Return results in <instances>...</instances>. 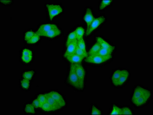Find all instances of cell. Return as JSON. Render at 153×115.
<instances>
[{
  "label": "cell",
  "mask_w": 153,
  "mask_h": 115,
  "mask_svg": "<svg viewBox=\"0 0 153 115\" xmlns=\"http://www.w3.org/2000/svg\"><path fill=\"white\" fill-rule=\"evenodd\" d=\"M152 97V91L142 85L135 86L130 96V102L135 109H141L150 104Z\"/></svg>",
  "instance_id": "1"
},
{
  "label": "cell",
  "mask_w": 153,
  "mask_h": 115,
  "mask_svg": "<svg viewBox=\"0 0 153 115\" xmlns=\"http://www.w3.org/2000/svg\"><path fill=\"white\" fill-rule=\"evenodd\" d=\"M68 79V83L74 89L76 90H82L79 80L76 73L74 64L71 65Z\"/></svg>",
  "instance_id": "2"
},
{
  "label": "cell",
  "mask_w": 153,
  "mask_h": 115,
  "mask_svg": "<svg viewBox=\"0 0 153 115\" xmlns=\"http://www.w3.org/2000/svg\"><path fill=\"white\" fill-rule=\"evenodd\" d=\"M131 76L130 70L127 69H124L123 74L113 86L117 89L123 88L129 82Z\"/></svg>",
  "instance_id": "3"
},
{
  "label": "cell",
  "mask_w": 153,
  "mask_h": 115,
  "mask_svg": "<svg viewBox=\"0 0 153 115\" xmlns=\"http://www.w3.org/2000/svg\"><path fill=\"white\" fill-rule=\"evenodd\" d=\"M85 61L88 63L99 65L105 63L110 60L111 59L102 57L99 55H88Z\"/></svg>",
  "instance_id": "4"
},
{
  "label": "cell",
  "mask_w": 153,
  "mask_h": 115,
  "mask_svg": "<svg viewBox=\"0 0 153 115\" xmlns=\"http://www.w3.org/2000/svg\"><path fill=\"white\" fill-rule=\"evenodd\" d=\"M75 70L78 77L79 80L82 87L84 89L85 85L86 72L84 67L80 63L74 64Z\"/></svg>",
  "instance_id": "5"
},
{
  "label": "cell",
  "mask_w": 153,
  "mask_h": 115,
  "mask_svg": "<svg viewBox=\"0 0 153 115\" xmlns=\"http://www.w3.org/2000/svg\"><path fill=\"white\" fill-rule=\"evenodd\" d=\"M47 8L51 20H52L53 17L63 12L62 8L59 5L48 4L47 5Z\"/></svg>",
  "instance_id": "6"
},
{
  "label": "cell",
  "mask_w": 153,
  "mask_h": 115,
  "mask_svg": "<svg viewBox=\"0 0 153 115\" xmlns=\"http://www.w3.org/2000/svg\"><path fill=\"white\" fill-rule=\"evenodd\" d=\"M105 21V18L104 17L100 16L95 18L90 26L87 30L86 33V35L88 36L91 34L94 31L96 30Z\"/></svg>",
  "instance_id": "7"
},
{
  "label": "cell",
  "mask_w": 153,
  "mask_h": 115,
  "mask_svg": "<svg viewBox=\"0 0 153 115\" xmlns=\"http://www.w3.org/2000/svg\"><path fill=\"white\" fill-rule=\"evenodd\" d=\"M124 69V68H117L114 69L112 73H111V78H110L112 86L115 85L119 77L121 76Z\"/></svg>",
  "instance_id": "8"
},
{
  "label": "cell",
  "mask_w": 153,
  "mask_h": 115,
  "mask_svg": "<svg viewBox=\"0 0 153 115\" xmlns=\"http://www.w3.org/2000/svg\"><path fill=\"white\" fill-rule=\"evenodd\" d=\"M57 28L56 25L53 24H45L41 25L36 33L39 35L41 36L42 35L49 32L52 29Z\"/></svg>",
  "instance_id": "9"
},
{
  "label": "cell",
  "mask_w": 153,
  "mask_h": 115,
  "mask_svg": "<svg viewBox=\"0 0 153 115\" xmlns=\"http://www.w3.org/2000/svg\"><path fill=\"white\" fill-rule=\"evenodd\" d=\"M77 40H76L68 44L67 46L66 50L64 53V57L66 58L68 56L74 54L77 47Z\"/></svg>",
  "instance_id": "10"
},
{
  "label": "cell",
  "mask_w": 153,
  "mask_h": 115,
  "mask_svg": "<svg viewBox=\"0 0 153 115\" xmlns=\"http://www.w3.org/2000/svg\"><path fill=\"white\" fill-rule=\"evenodd\" d=\"M50 96L55 101L57 102L58 103L61 105L62 107L65 106L66 102L63 97L60 94L58 93L57 92L52 91L49 93Z\"/></svg>",
  "instance_id": "11"
},
{
  "label": "cell",
  "mask_w": 153,
  "mask_h": 115,
  "mask_svg": "<svg viewBox=\"0 0 153 115\" xmlns=\"http://www.w3.org/2000/svg\"><path fill=\"white\" fill-rule=\"evenodd\" d=\"M46 97V101L49 103L50 105L52 107L53 111L61 109L62 108V106L60 105L59 103L57 101L53 100L50 96L49 95V94H45Z\"/></svg>",
  "instance_id": "12"
},
{
  "label": "cell",
  "mask_w": 153,
  "mask_h": 115,
  "mask_svg": "<svg viewBox=\"0 0 153 115\" xmlns=\"http://www.w3.org/2000/svg\"><path fill=\"white\" fill-rule=\"evenodd\" d=\"M94 19L95 18L92 14V10L90 9H87L84 17V21L87 24V30L89 28Z\"/></svg>",
  "instance_id": "13"
},
{
  "label": "cell",
  "mask_w": 153,
  "mask_h": 115,
  "mask_svg": "<svg viewBox=\"0 0 153 115\" xmlns=\"http://www.w3.org/2000/svg\"><path fill=\"white\" fill-rule=\"evenodd\" d=\"M97 43L100 45L101 48L103 49H109L114 51V47L112 46V45H110L108 42L106 41L104 39L100 37H98L96 38Z\"/></svg>",
  "instance_id": "14"
},
{
  "label": "cell",
  "mask_w": 153,
  "mask_h": 115,
  "mask_svg": "<svg viewBox=\"0 0 153 115\" xmlns=\"http://www.w3.org/2000/svg\"><path fill=\"white\" fill-rule=\"evenodd\" d=\"M108 115H122V107L116 103L112 104L108 112Z\"/></svg>",
  "instance_id": "15"
},
{
  "label": "cell",
  "mask_w": 153,
  "mask_h": 115,
  "mask_svg": "<svg viewBox=\"0 0 153 115\" xmlns=\"http://www.w3.org/2000/svg\"><path fill=\"white\" fill-rule=\"evenodd\" d=\"M70 62L72 64H77L80 63L82 61L84 58L80 57L76 54H74L68 56L65 58Z\"/></svg>",
  "instance_id": "16"
},
{
  "label": "cell",
  "mask_w": 153,
  "mask_h": 115,
  "mask_svg": "<svg viewBox=\"0 0 153 115\" xmlns=\"http://www.w3.org/2000/svg\"><path fill=\"white\" fill-rule=\"evenodd\" d=\"M60 33H61V31L60 29L57 28L52 29L49 32L42 35L41 36H44V37H49V38H53V37L59 35Z\"/></svg>",
  "instance_id": "17"
},
{
  "label": "cell",
  "mask_w": 153,
  "mask_h": 115,
  "mask_svg": "<svg viewBox=\"0 0 153 115\" xmlns=\"http://www.w3.org/2000/svg\"><path fill=\"white\" fill-rule=\"evenodd\" d=\"M113 52L109 49L101 48L97 55H99L102 57L111 59L112 57V53Z\"/></svg>",
  "instance_id": "18"
},
{
  "label": "cell",
  "mask_w": 153,
  "mask_h": 115,
  "mask_svg": "<svg viewBox=\"0 0 153 115\" xmlns=\"http://www.w3.org/2000/svg\"><path fill=\"white\" fill-rule=\"evenodd\" d=\"M90 113L91 115H102L103 114V112L101 108L95 104L91 106Z\"/></svg>",
  "instance_id": "19"
},
{
  "label": "cell",
  "mask_w": 153,
  "mask_h": 115,
  "mask_svg": "<svg viewBox=\"0 0 153 115\" xmlns=\"http://www.w3.org/2000/svg\"><path fill=\"white\" fill-rule=\"evenodd\" d=\"M134 114V111L132 107L129 105H124L122 107V115Z\"/></svg>",
  "instance_id": "20"
},
{
  "label": "cell",
  "mask_w": 153,
  "mask_h": 115,
  "mask_svg": "<svg viewBox=\"0 0 153 115\" xmlns=\"http://www.w3.org/2000/svg\"><path fill=\"white\" fill-rule=\"evenodd\" d=\"M101 49V46L97 42L91 48L90 50L88 55H97L100 49Z\"/></svg>",
  "instance_id": "21"
},
{
  "label": "cell",
  "mask_w": 153,
  "mask_h": 115,
  "mask_svg": "<svg viewBox=\"0 0 153 115\" xmlns=\"http://www.w3.org/2000/svg\"><path fill=\"white\" fill-rule=\"evenodd\" d=\"M75 33H76V39L77 41L83 38L85 31L84 28L82 27H79L75 30Z\"/></svg>",
  "instance_id": "22"
},
{
  "label": "cell",
  "mask_w": 153,
  "mask_h": 115,
  "mask_svg": "<svg viewBox=\"0 0 153 115\" xmlns=\"http://www.w3.org/2000/svg\"><path fill=\"white\" fill-rule=\"evenodd\" d=\"M112 1H101L99 5V9L100 10H104L112 3Z\"/></svg>",
  "instance_id": "23"
},
{
  "label": "cell",
  "mask_w": 153,
  "mask_h": 115,
  "mask_svg": "<svg viewBox=\"0 0 153 115\" xmlns=\"http://www.w3.org/2000/svg\"><path fill=\"white\" fill-rule=\"evenodd\" d=\"M76 40L77 39H76V34L74 31L71 32L68 35V39H67L66 42V46H68V44Z\"/></svg>",
  "instance_id": "24"
},
{
  "label": "cell",
  "mask_w": 153,
  "mask_h": 115,
  "mask_svg": "<svg viewBox=\"0 0 153 115\" xmlns=\"http://www.w3.org/2000/svg\"><path fill=\"white\" fill-rule=\"evenodd\" d=\"M75 54L80 56V57L84 58H86L88 56V53L87 52L84 51V50L80 49L78 47H76V51H75Z\"/></svg>",
  "instance_id": "25"
},
{
  "label": "cell",
  "mask_w": 153,
  "mask_h": 115,
  "mask_svg": "<svg viewBox=\"0 0 153 115\" xmlns=\"http://www.w3.org/2000/svg\"><path fill=\"white\" fill-rule=\"evenodd\" d=\"M41 108L45 111L50 112L53 111L52 107L47 101L41 105Z\"/></svg>",
  "instance_id": "26"
},
{
  "label": "cell",
  "mask_w": 153,
  "mask_h": 115,
  "mask_svg": "<svg viewBox=\"0 0 153 115\" xmlns=\"http://www.w3.org/2000/svg\"><path fill=\"white\" fill-rule=\"evenodd\" d=\"M77 46L79 48H80V49L84 50V51L87 52L86 50L85 41H84L83 38L77 41Z\"/></svg>",
  "instance_id": "27"
},
{
  "label": "cell",
  "mask_w": 153,
  "mask_h": 115,
  "mask_svg": "<svg viewBox=\"0 0 153 115\" xmlns=\"http://www.w3.org/2000/svg\"><path fill=\"white\" fill-rule=\"evenodd\" d=\"M40 39V36L37 33H35L34 36L30 39L27 41V43L29 44L35 43L38 42Z\"/></svg>",
  "instance_id": "28"
},
{
  "label": "cell",
  "mask_w": 153,
  "mask_h": 115,
  "mask_svg": "<svg viewBox=\"0 0 153 115\" xmlns=\"http://www.w3.org/2000/svg\"><path fill=\"white\" fill-rule=\"evenodd\" d=\"M33 74H34V72L32 71L25 72L23 74V77L25 79L30 80L33 77Z\"/></svg>",
  "instance_id": "29"
},
{
  "label": "cell",
  "mask_w": 153,
  "mask_h": 115,
  "mask_svg": "<svg viewBox=\"0 0 153 115\" xmlns=\"http://www.w3.org/2000/svg\"><path fill=\"white\" fill-rule=\"evenodd\" d=\"M25 111L27 113H35L34 107L33 104H28L26 105L25 108Z\"/></svg>",
  "instance_id": "30"
},
{
  "label": "cell",
  "mask_w": 153,
  "mask_h": 115,
  "mask_svg": "<svg viewBox=\"0 0 153 115\" xmlns=\"http://www.w3.org/2000/svg\"><path fill=\"white\" fill-rule=\"evenodd\" d=\"M21 86L24 89H29L30 87V80L25 79H24L21 81Z\"/></svg>",
  "instance_id": "31"
},
{
  "label": "cell",
  "mask_w": 153,
  "mask_h": 115,
  "mask_svg": "<svg viewBox=\"0 0 153 115\" xmlns=\"http://www.w3.org/2000/svg\"><path fill=\"white\" fill-rule=\"evenodd\" d=\"M37 100L39 101L41 105L46 102V95L45 94H40L38 96Z\"/></svg>",
  "instance_id": "32"
},
{
  "label": "cell",
  "mask_w": 153,
  "mask_h": 115,
  "mask_svg": "<svg viewBox=\"0 0 153 115\" xmlns=\"http://www.w3.org/2000/svg\"><path fill=\"white\" fill-rule=\"evenodd\" d=\"M35 34V33L33 32H27L25 34V41H27L30 39L34 36Z\"/></svg>",
  "instance_id": "33"
},
{
  "label": "cell",
  "mask_w": 153,
  "mask_h": 115,
  "mask_svg": "<svg viewBox=\"0 0 153 115\" xmlns=\"http://www.w3.org/2000/svg\"><path fill=\"white\" fill-rule=\"evenodd\" d=\"M32 57H33L32 56H25L22 55V60L25 63H28L32 60Z\"/></svg>",
  "instance_id": "34"
},
{
  "label": "cell",
  "mask_w": 153,
  "mask_h": 115,
  "mask_svg": "<svg viewBox=\"0 0 153 115\" xmlns=\"http://www.w3.org/2000/svg\"><path fill=\"white\" fill-rule=\"evenodd\" d=\"M22 54L23 56H32L33 53H32L31 51L29 49H25L23 51Z\"/></svg>",
  "instance_id": "35"
},
{
  "label": "cell",
  "mask_w": 153,
  "mask_h": 115,
  "mask_svg": "<svg viewBox=\"0 0 153 115\" xmlns=\"http://www.w3.org/2000/svg\"><path fill=\"white\" fill-rule=\"evenodd\" d=\"M32 104L34 107V108H41V104L40 103L39 101V100H37V99H36V100H34L33 101Z\"/></svg>",
  "instance_id": "36"
},
{
  "label": "cell",
  "mask_w": 153,
  "mask_h": 115,
  "mask_svg": "<svg viewBox=\"0 0 153 115\" xmlns=\"http://www.w3.org/2000/svg\"><path fill=\"white\" fill-rule=\"evenodd\" d=\"M1 2H2V3L6 4H9L11 2V1H1Z\"/></svg>",
  "instance_id": "37"
}]
</instances>
